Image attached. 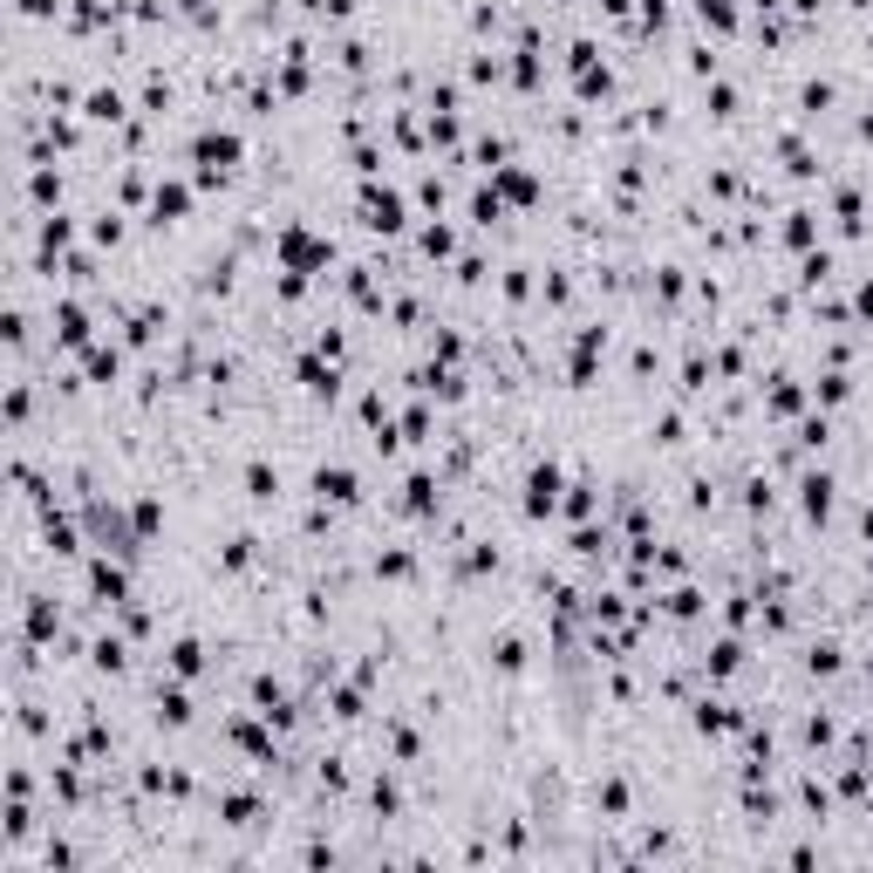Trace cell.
<instances>
[{"label": "cell", "instance_id": "cell-1", "mask_svg": "<svg viewBox=\"0 0 873 873\" xmlns=\"http://www.w3.org/2000/svg\"><path fill=\"white\" fill-rule=\"evenodd\" d=\"M307 492L321 498V505H362V478H355L348 464H314Z\"/></svg>", "mask_w": 873, "mask_h": 873}, {"label": "cell", "instance_id": "cell-2", "mask_svg": "<svg viewBox=\"0 0 873 873\" xmlns=\"http://www.w3.org/2000/svg\"><path fill=\"white\" fill-rule=\"evenodd\" d=\"M560 505V464L546 457V464H532V478H526V519H546Z\"/></svg>", "mask_w": 873, "mask_h": 873}, {"label": "cell", "instance_id": "cell-3", "mask_svg": "<svg viewBox=\"0 0 873 873\" xmlns=\"http://www.w3.org/2000/svg\"><path fill=\"white\" fill-rule=\"evenodd\" d=\"M362 219H369V232H403V198L396 191H362Z\"/></svg>", "mask_w": 873, "mask_h": 873}, {"label": "cell", "instance_id": "cell-4", "mask_svg": "<svg viewBox=\"0 0 873 873\" xmlns=\"http://www.w3.org/2000/svg\"><path fill=\"white\" fill-rule=\"evenodd\" d=\"M185 205H191V191H185V185H157V198H151V226H171V219H185Z\"/></svg>", "mask_w": 873, "mask_h": 873}, {"label": "cell", "instance_id": "cell-5", "mask_svg": "<svg viewBox=\"0 0 873 873\" xmlns=\"http://www.w3.org/2000/svg\"><path fill=\"white\" fill-rule=\"evenodd\" d=\"M246 498H253V505H273V498H280V471L253 457V464H246Z\"/></svg>", "mask_w": 873, "mask_h": 873}, {"label": "cell", "instance_id": "cell-6", "mask_svg": "<svg viewBox=\"0 0 873 873\" xmlns=\"http://www.w3.org/2000/svg\"><path fill=\"white\" fill-rule=\"evenodd\" d=\"M798 492H805V519H812V526H819V519L833 512V478H826V471H812V478H805Z\"/></svg>", "mask_w": 873, "mask_h": 873}, {"label": "cell", "instance_id": "cell-7", "mask_svg": "<svg viewBox=\"0 0 873 873\" xmlns=\"http://www.w3.org/2000/svg\"><path fill=\"white\" fill-rule=\"evenodd\" d=\"M82 116H89V123H123V96H116V89H89Z\"/></svg>", "mask_w": 873, "mask_h": 873}, {"label": "cell", "instance_id": "cell-8", "mask_svg": "<svg viewBox=\"0 0 873 873\" xmlns=\"http://www.w3.org/2000/svg\"><path fill=\"white\" fill-rule=\"evenodd\" d=\"M171 669H178V676H198V669H205V648L198 642H171Z\"/></svg>", "mask_w": 873, "mask_h": 873}, {"label": "cell", "instance_id": "cell-9", "mask_svg": "<svg viewBox=\"0 0 873 873\" xmlns=\"http://www.w3.org/2000/svg\"><path fill=\"white\" fill-rule=\"evenodd\" d=\"M89 376H96V389H110L116 382V348H96V355H89Z\"/></svg>", "mask_w": 873, "mask_h": 873}]
</instances>
